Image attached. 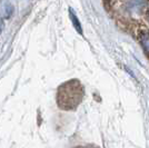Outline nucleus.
<instances>
[{"instance_id": "nucleus-3", "label": "nucleus", "mask_w": 149, "mask_h": 148, "mask_svg": "<svg viewBox=\"0 0 149 148\" xmlns=\"http://www.w3.org/2000/svg\"><path fill=\"white\" fill-rule=\"evenodd\" d=\"M140 43H141V46L143 48L145 49V51L149 54V32L148 31H143L140 34Z\"/></svg>"}, {"instance_id": "nucleus-8", "label": "nucleus", "mask_w": 149, "mask_h": 148, "mask_svg": "<svg viewBox=\"0 0 149 148\" xmlns=\"http://www.w3.org/2000/svg\"><path fill=\"white\" fill-rule=\"evenodd\" d=\"M147 17H148V21H149V13H148V16H147Z\"/></svg>"}, {"instance_id": "nucleus-5", "label": "nucleus", "mask_w": 149, "mask_h": 148, "mask_svg": "<svg viewBox=\"0 0 149 148\" xmlns=\"http://www.w3.org/2000/svg\"><path fill=\"white\" fill-rule=\"evenodd\" d=\"M13 13V7L11 5H7L5 7V15H6V18H9L11 15Z\"/></svg>"}, {"instance_id": "nucleus-2", "label": "nucleus", "mask_w": 149, "mask_h": 148, "mask_svg": "<svg viewBox=\"0 0 149 148\" xmlns=\"http://www.w3.org/2000/svg\"><path fill=\"white\" fill-rule=\"evenodd\" d=\"M146 7L145 0H129L128 9L132 13H141Z\"/></svg>"}, {"instance_id": "nucleus-4", "label": "nucleus", "mask_w": 149, "mask_h": 148, "mask_svg": "<svg viewBox=\"0 0 149 148\" xmlns=\"http://www.w3.org/2000/svg\"><path fill=\"white\" fill-rule=\"evenodd\" d=\"M69 16H70V19H71V22H72V25H74V29L78 31V34H82V29H81V25L80 22H79V20L77 18V16L74 15V10L72 9H69Z\"/></svg>"}, {"instance_id": "nucleus-7", "label": "nucleus", "mask_w": 149, "mask_h": 148, "mask_svg": "<svg viewBox=\"0 0 149 148\" xmlns=\"http://www.w3.org/2000/svg\"><path fill=\"white\" fill-rule=\"evenodd\" d=\"M76 148H97V147H91V146H86V147H76Z\"/></svg>"}, {"instance_id": "nucleus-6", "label": "nucleus", "mask_w": 149, "mask_h": 148, "mask_svg": "<svg viewBox=\"0 0 149 148\" xmlns=\"http://www.w3.org/2000/svg\"><path fill=\"white\" fill-rule=\"evenodd\" d=\"M2 27H3V21H2V18H0V34L2 31Z\"/></svg>"}, {"instance_id": "nucleus-1", "label": "nucleus", "mask_w": 149, "mask_h": 148, "mask_svg": "<svg viewBox=\"0 0 149 148\" xmlns=\"http://www.w3.org/2000/svg\"><path fill=\"white\" fill-rule=\"evenodd\" d=\"M84 96V88L78 80H69L59 87L57 103L63 110H74L80 104Z\"/></svg>"}]
</instances>
